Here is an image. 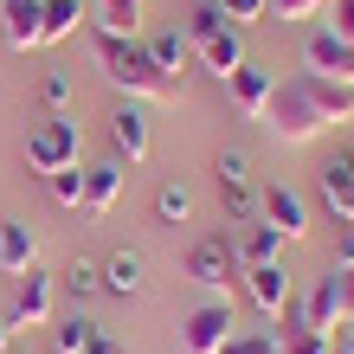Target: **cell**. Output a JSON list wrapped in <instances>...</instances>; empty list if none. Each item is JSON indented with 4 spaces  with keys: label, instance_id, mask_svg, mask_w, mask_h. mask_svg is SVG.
<instances>
[{
    "label": "cell",
    "instance_id": "1",
    "mask_svg": "<svg viewBox=\"0 0 354 354\" xmlns=\"http://www.w3.org/2000/svg\"><path fill=\"white\" fill-rule=\"evenodd\" d=\"M97 46V71L110 77V84L129 97V103H180V91H187V77H168L149 58V46L142 39H116V32H97L91 39Z\"/></svg>",
    "mask_w": 354,
    "mask_h": 354
},
{
    "label": "cell",
    "instance_id": "2",
    "mask_svg": "<svg viewBox=\"0 0 354 354\" xmlns=\"http://www.w3.org/2000/svg\"><path fill=\"white\" fill-rule=\"evenodd\" d=\"M264 129H270V142H283V149H309V142L328 129V122H322V110H316V97L303 91V77H283V84H277Z\"/></svg>",
    "mask_w": 354,
    "mask_h": 354
},
{
    "label": "cell",
    "instance_id": "3",
    "mask_svg": "<svg viewBox=\"0 0 354 354\" xmlns=\"http://www.w3.org/2000/svg\"><path fill=\"white\" fill-rule=\"evenodd\" d=\"M26 168L39 180H52V174H65V168H84V136H77L71 116H46L26 136Z\"/></svg>",
    "mask_w": 354,
    "mask_h": 354
},
{
    "label": "cell",
    "instance_id": "4",
    "mask_svg": "<svg viewBox=\"0 0 354 354\" xmlns=\"http://www.w3.org/2000/svg\"><path fill=\"white\" fill-rule=\"evenodd\" d=\"M239 335V316L225 297H206L194 316L180 322V354H225V342Z\"/></svg>",
    "mask_w": 354,
    "mask_h": 354
},
{
    "label": "cell",
    "instance_id": "5",
    "mask_svg": "<svg viewBox=\"0 0 354 354\" xmlns=\"http://www.w3.org/2000/svg\"><path fill=\"white\" fill-rule=\"evenodd\" d=\"M239 252H232V239H194L187 245V277H194L206 297H225V290L239 283Z\"/></svg>",
    "mask_w": 354,
    "mask_h": 354
},
{
    "label": "cell",
    "instance_id": "6",
    "mask_svg": "<svg viewBox=\"0 0 354 354\" xmlns=\"http://www.w3.org/2000/svg\"><path fill=\"white\" fill-rule=\"evenodd\" d=\"M52 309H58V277H46V270H26V277H13V303H7V322L13 335L19 328H52Z\"/></svg>",
    "mask_w": 354,
    "mask_h": 354
},
{
    "label": "cell",
    "instance_id": "7",
    "mask_svg": "<svg viewBox=\"0 0 354 354\" xmlns=\"http://www.w3.org/2000/svg\"><path fill=\"white\" fill-rule=\"evenodd\" d=\"M213 180H219V200H225V213H232L239 225L258 219V180H252V155L245 149H219Z\"/></svg>",
    "mask_w": 354,
    "mask_h": 354
},
{
    "label": "cell",
    "instance_id": "8",
    "mask_svg": "<svg viewBox=\"0 0 354 354\" xmlns=\"http://www.w3.org/2000/svg\"><path fill=\"white\" fill-rule=\"evenodd\" d=\"M258 219L277 232L283 245H297V239H309V200L297 194L290 180H270V187H258Z\"/></svg>",
    "mask_w": 354,
    "mask_h": 354
},
{
    "label": "cell",
    "instance_id": "9",
    "mask_svg": "<svg viewBox=\"0 0 354 354\" xmlns=\"http://www.w3.org/2000/svg\"><path fill=\"white\" fill-rule=\"evenodd\" d=\"M239 290H245V303H252L264 322H277L283 309L297 303V290H290V270H283V258H277V264H245V270H239Z\"/></svg>",
    "mask_w": 354,
    "mask_h": 354
},
{
    "label": "cell",
    "instance_id": "10",
    "mask_svg": "<svg viewBox=\"0 0 354 354\" xmlns=\"http://www.w3.org/2000/svg\"><path fill=\"white\" fill-rule=\"evenodd\" d=\"M297 316L309 335H328L335 342V328L348 322V297H342V270H328V277L309 283V297H297Z\"/></svg>",
    "mask_w": 354,
    "mask_h": 354
},
{
    "label": "cell",
    "instance_id": "11",
    "mask_svg": "<svg viewBox=\"0 0 354 354\" xmlns=\"http://www.w3.org/2000/svg\"><path fill=\"white\" fill-rule=\"evenodd\" d=\"M225 91H232V110H239L245 122H264V116H270V97H277V77L245 58V65L225 77Z\"/></svg>",
    "mask_w": 354,
    "mask_h": 354
},
{
    "label": "cell",
    "instance_id": "12",
    "mask_svg": "<svg viewBox=\"0 0 354 354\" xmlns=\"http://www.w3.org/2000/svg\"><path fill=\"white\" fill-rule=\"evenodd\" d=\"M303 65L316 71V77H335V84H354V46L348 39H335L328 26H316L303 39Z\"/></svg>",
    "mask_w": 354,
    "mask_h": 354
},
{
    "label": "cell",
    "instance_id": "13",
    "mask_svg": "<svg viewBox=\"0 0 354 354\" xmlns=\"http://www.w3.org/2000/svg\"><path fill=\"white\" fill-rule=\"evenodd\" d=\"M0 32L13 52H39L46 46V0H0Z\"/></svg>",
    "mask_w": 354,
    "mask_h": 354
},
{
    "label": "cell",
    "instance_id": "14",
    "mask_svg": "<svg viewBox=\"0 0 354 354\" xmlns=\"http://www.w3.org/2000/svg\"><path fill=\"white\" fill-rule=\"evenodd\" d=\"M110 142H116V155L129 161H149V149H155V129H149V110L142 103H122V110L110 116Z\"/></svg>",
    "mask_w": 354,
    "mask_h": 354
},
{
    "label": "cell",
    "instance_id": "15",
    "mask_svg": "<svg viewBox=\"0 0 354 354\" xmlns=\"http://www.w3.org/2000/svg\"><path fill=\"white\" fill-rule=\"evenodd\" d=\"M32 264H39V225L32 219H0V270L26 277Z\"/></svg>",
    "mask_w": 354,
    "mask_h": 354
},
{
    "label": "cell",
    "instance_id": "16",
    "mask_svg": "<svg viewBox=\"0 0 354 354\" xmlns=\"http://www.w3.org/2000/svg\"><path fill=\"white\" fill-rule=\"evenodd\" d=\"M297 77H303V91L316 97L328 129H335V122H354V84H335V77H316V71H297Z\"/></svg>",
    "mask_w": 354,
    "mask_h": 354
},
{
    "label": "cell",
    "instance_id": "17",
    "mask_svg": "<svg viewBox=\"0 0 354 354\" xmlns=\"http://www.w3.org/2000/svg\"><path fill=\"white\" fill-rule=\"evenodd\" d=\"M116 200H122V161H91L84 168V213L103 219Z\"/></svg>",
    "mask_w": 354,
    "mask_h": 354
},
{
    "label": "cell",
    "instance_id": "18",
    "mask_svg": "<svg viewBox=\"0 0 354 354\" xmlns=\"http://www.w3.org/2000/svg\"><path fill=\"white\" fill-rule=\"evenodd\" d=\"M194 58H200V65H206V71H213L219 84H225V77H232V71L245 65V32H239V26L213 32V39H206V46H194Z\"/></svg>",
    "mask_w": 354,
    "mask_h": 354
},
{
    "label": "cell",
    "instance_id": "19",
    "mask_svg": "<svg viewBox=\"0 0 354 354\" xmlns=\"http://www.w3.org/2000/svg\"><path fill=\"white\" fill-rule=\"evenodd\" d=\"M142 277H149V264H142V252H129V245L103 258V290H110V297H142Z\"/></svg>",
    "mask_w": 354,
    "mask_h": 354
},
{
    "label": "cell",
    "instance_id": "20",
    "mask_svg": "<svg viewBox=\"0 0 354 354\" xmlns=\"http://www.w3.org/2000/svg\"><path fill=\"white\" fill-rule=\"evenodd\" d=\"M232 252H239V264H277L283 258V239L270 232L264 219H245V232L232 239Z\"/></svg>",
    "mask_w": 354,
    "mask_h": 354
},
{
    "label": "cell",
    "instance_id": "21",
    "mask_svg": "<svg viewBox=\"0 0 354 354\" xmlns=\"http://www.w3.org/2000/svg\"><path fill=\"white\" fill-rule=\"evenodd\" d=\"M142 46H149V58H155V65L168 71V77H187V65H194V46H187V32H180V26H168V32H149Z\"/></svg>",
    "mask_w": 354,
    "mask_h": 354
},
{
    "label": "cell",
    "instance_id": "22",
    "mask_svg": "<svg viewBox=\"0 0 354 354\" xmlns=\"http://www.w3.org/2000/svg\"><path fill=\"white\" fill-rule=\"evenodd\" d=\"M322 206L335 213V225H354V168L348 161L322 168Z\"/></svg>",
    "mask_w": 354,
    "mask_h": 354
},
{
    "label": "cell",
    "instance_id": "23",
    "mask_svg": "<svg viewBox=\"0 0 354 354\" xmlns=\"http://www.w3.org/2000/svg\"><path fill=\"white\" fill-rule=\"evenodd\" d=\"M97 32L136 39L142 32V0H97Z\"/></svg>",
    "mask_w": 354,
    "mask_h": 354
},
{
    "label": "cell",
    "instance_id": "24",
    "mask_svg": "<svg viewBox=\"0 0 354 354\" xmlns=\"http://www.w3.org/2000/svg\"><path fill=\"white\" fill-rule=\"evenodd\" d=\"M65 290H71V303H97V297H103V264L71 258V264H65Z\"/></svg>",
    "mask_w": 354,
    "mask_h": 354
},
{
    "label": "cell",
    "instance_id": "25",
    "mask_svg": "<svg viewBox=\"0 0 354 354\" xmlns=\"http://www.w3.org/2000/svg\"><path fill=\"white\" fill-rule=\"evenodd\" d=\"M225 26H232V19L219 13V0H200V7L187 13V26H180V32H187V46H206V39H213V32H225Z\"/></svg>",
    "mask_w": 354,
    "mask_h": 354
},
{
    "label": "cell",
    "instance_id": "26",
    "mask_svg": "<svg viewBox=\"0 0 354 354\" xmlns=\"http://www.w3.org/2000/svg\"><path fill=\"white\" fill-rule=\"evenodd\" d=\"M77 26H84V7H77V0H46V46L71 39Z\"/></svg>",
    "mask_w": 354,
    "mask_h": 354
},
{
    "label": "cell",
    "instance_id": "27",
    "mask_svg": "<svg viewBox=\"0 0 354 354\" xmlns=\"http://www.w3.org/2000/svg\"><path fill=\"white\" fill-rule=\"evenodd\" d=\"M91 328H97L91 316H65V322H52V348H58V354H84V348H91Z\"/></svg>",
    "mask_w": 354,
    "mask_h": 354
},
{
    "label": "cell",
    "instance_id": "28",
    "mask_svg": "<svg viewBox=\"0 0 354 354\" xmlns=\"http://www.w3.org/2000/svg\"><path fill=\"white\" fill-rule=\"evenodd\" d=\"M187 213H194V194H187L180 180H168V187L155 194V219H161V225H180Z\"/></svg>",
    "mask_w": 354,
    "mask_h": 354
},
{
    "label": "cell",
    "instance_id": "29",
    "mask_svg": "<svg viewBox=\"0 0 354 354\" xmlns=\"http://www.w3.org/2000/svg\"><path fill=\"white\" fill-rule=\"evenodd\" d=\"M225 354H283V335L277 328H239V335L225 342Z\"/></svg>",
    "mask_w": 354,
    "mask_h": 354
},
{
    "label": "cell",
    "instance_id": "30",
    "mask_svg": "<svg viewBox=\"0 0 354 354\" xmlns=\"http://www.w3.org/2000/svg\"><path fill=\"white\" fill-rule=\"evenodd\" d=\"M52 200L58 206H71V213H84V168H65V174H52Z\"/></svg>",
    "mask_w": 354,
    "mask_h": 354
},
{
    "label": "cell",
    "instance_id": "31",
    "mask_svg": "<svg viewBox=\"0 0 354 354\" xmlns=\"http://www.w3.org/2000/svg\"><path fill=\"white\" fill-rule=\"evenodd\" d=\"M219 13L245 32V26H264V19H270V0H219Z\"/></svg>",
    "mask_w": 354,
    "mask_h": 354
},
{
    "label": "cell",
    "instance_id": "32",
    "mask_svg": "<svg viewBox=\"0 0 354 354\" xmlns=\"http://www.w3.org/2000/svg\"><path fill=\"white\" fill-rule=\"evenodd\" d=\"M322 26L354 46V0H322Z\"/></svg>",
    "mask_w": 354,
    "mask_h": 354
},
{
    "label": "cell",
    "instance_id": "33",
    "mask_svg": "<svg viewBox=\"0 0 354 354\" xmlns=\"http://www.w3.org/2000/svg\"><path fill=\"white\" fill-rule=\"evenodd\" d=\"M283 335V354H335L328 335H309V328H277Z\"/></svg>",
    "mask_w": 354,
    "mask_h": 354
},
{
    "label": "cell",
    "instance_id": "34",
    "mask_svg": "<svg viewBox=\"0 0 354 354\" xmlns=\"http://www.w3.org/2000/svg\"><path fill=\"white\" fill-rule=\"evenodd\" d=\"M270 19H283V26H303V19H322V0H270Z\"/></svg>",
    "mask_w": 354,
    "mask_h": 354
},
{
    "label": "cell",
    "instance_id": "35",
    "mask_svg": "<svg viewBox=\"0 0 354 354\" xmlns=\"http://www.w3.org/2000/svg\"><path fill=\"white\" fill-rule=\"evenodd\" d=\"M39 103H46L52 116H65V103H71V77H58V71H52V77H39Z\"/></svg>",
    "mask_w": 354,
    "mask_h": 354
},
{
    "label": "cell",
    "instance_id": "36",
    "mask_svg": "<svg viewBox=\"0 0 354 354\" xmlns=\"http://www.w3.org/2000/svg\"><path fill=\"white\" fill-rule=\"evenodd\" d=\"M335 270H354V225H335Z\"/></svg>",
    "mask_w": 354,
    "mask_h": 354
},
{
    "label": "cell",
    "instance_id": "37",
    "mask_svg": "<svg viewBox=\"0 0 354 354\" xmlns=\"http://www.w3.org/2000/svg\"><path fill=\"white\" fill-rule=\"evenodd\" d=\"M84 354H122V342H116V335H110V328H103V322H97V328H91V348H84Z\"/></svg>",
    "mask_w": 354,
    "mask_h": 354
},
{
    "label": "cell",
    "instance_id": "38",
    "mask_svg": "<svg viewBox=\"0 0 354 354\" xmlns=\"http://www.w3.org/2000/svg\"><path fill=\"white\" fill-rule=\"evenodd\" d=\"M335 348H348V354H354V316H348V322L335 328Z\"/></svg>",
    "mask_w": 354,
    "mask_h": 354
},
{
    "label": "cell",
    "instance_id": "39",
    "mask_svg": "<svg viewBox=\"0 0 354 354\" xmlns=\"http://www.w3.org/2000/svg\"><path fill=\"white\" fill-rule=\"evenodd\" d=\"M0 354H13V322L0 316Z\"/></svg>",
    "mask_w": 354,
    "mask_h": 354
},
{
    "label": "cell",
    "instance_id": "40",
    "mask_svg": "<svg viewBox=\"0 0 354 354\" xmlns=\"http://www.w3.org/2000/svg\"><path fill=\"white\" fill-rule=\"evenodd\" d=\"M342 297H348V316H354V270H342Z\"/></svg>",
    "mask_w": 354,
    "mask_h": 354
},
{
    "label": "cell",
    "instance_id": "41",
    "mask_svg": "<svg viewBox=\"0 0 354 354\" xmlns=\"http://www.w3.org/2000/svg\"><path fill=\"white\" fill-rule=\"evenodd\" d=\"M342 161H348V168H354V149H348V155H342Z\"/></svg>",
    "mask_w": 354,
    "mask_h": 354
},
{
    "label": "cell",
    "instance_id": "42",
    "mask_svg": "<svg viewBox=\"0 0 354 354\" xmlns=\"http://www.w3.org/2000/svg\"><path fill=\"white\" fill-rule=\"evenodd\" d=\"M335 354H348V348H335Z\"/></svg>",
    "mask_w": 354,
    "mask_h": 354
}]
</instances>
